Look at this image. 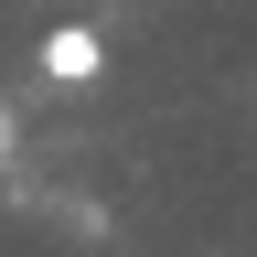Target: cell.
Returning <instances> with one entry per match:
<instances>
[{"mask_svg":"<svg viewBox=\"0 0 257 257\" xmlns=\"http://www.w3.org/2000/svg\"><path fill=\"white\" fill-rule=\"evenodd\" d=\"M43 75H54V86L107 75V32H96V22H54V32H43Z\"/></svg>","mask_w":257,"mask_h":257,"instance_id":"obj_1","label":"cell"},{"mask_svg":"<svg viewBox=\"0 0 257 257\" xmlns=\"http://www.w3.org/2000/svg\"><path fill=\"white\" fill-rule=\"evenodd\" d=\"M0 161H11V96H0Z\"/></svg>","mask_w":257,"mask_h":257,"instance_id":"obj_2","label":"cell"}]
</instances>
